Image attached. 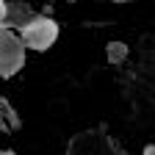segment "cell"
I'll return each mask as SVG.
<instances>
[{
  "mask_svg": "<svg viewBox=\"0 0 155 155\" xmlns=\"http://www.w3.org/2000/svg\"><path fill=\"white\" fill-rule=\"evenodd\" d=\"M19 39H22L25 50H33V53H45L55 45L58 39V22L47 14H36L31 22L19 31Z\"/></svg>",
  "mask_w": 155,
  "mask_h": 155,
  "instance_id": "cell-1",
  "label": "cell"
},
{
  "mask_svg": "<svg viewBox=\"0 0 155 155\" xmlns=\"http://www.w3.org/2000/svg\"><path fill=\"white\" fill-rule=\"evenodd\" d=\"M22 67H25V45L19 33L3 25L0 28V78H14Z\"/></svg>",
  "mask_w": 155,
  "mask_h": 155,
  "instance_id": "cell-2",
  "label": "cell"
},
{
  "mask_svg": "<svg viewBox=\"0 0 155 155\" xmlns=\"http://www.w3.org/2000/svg\"><path fill=\"white\" fill-rule=\"evenodd\" d=\"M36 17V11L28 6V3H19V0H14V3H8V14H6V28L8 31H22L31 19Z\"/></svg>",
  "mask_w": 155,
  "mask_h": 155,
  "instance_id": "cell-3",
  "label": "cell"
},
{
  "mask_svg": "<svg viewBox=\"0 0 155 155\" xmlns=\"http://www.w3.org/2000/svg\"><path fill=\"white\" fill-rule=\"evenodd\" d=\"M105 53H108V61L111 64H122L125 58H127V45L125 42H108Z\"/></svg>",
  "mask_w": 155,
  "mask_h": 155,
  "instance_id": "cell-4",
  "label": "cell"
},
{
  "mask_svg": "<svg viewBox=\"0 0 155 155\" xmlns=\"http://www.w3.org/2000/svg\"><path fill=\"white\" fill-rule=\"evenodd\" d=\"M6 14H8V3H6V0H0V28L6 25Z\"/></svg>",
  "mask_w": 155,
  "mask_h": 155,
  "instance_id": "cell-5",
  "label": "cell"
},
{
  "mask_svg": "<svg viewBox=\"0 0 155 155\" xmlns=\"http://www.w3.org/2000/svg\"><path fill=\"white\" fill-rule=\"evenodd\" d=\"M114 3H130V0H114Z\"/></svg>",
  "mask_w": 155,
  "mask_h": 155,
  "instance_id": "cell-6",
  "label": "cell"
},
{
  "mask_svg": "<svg viewBox=\"0 0 155 155\" xmlns=\"http://www.w3.org/2000/svg\"><path fill=\"white\" fill-rule=\"evenodd\" d=\"M47 3H53V0H47Z\"/></svg>",
  "mask_w": 155,
  "mask_h": 155,
  "instance_id": "cell-7",
  "label": "cell"
}]
</instances>
